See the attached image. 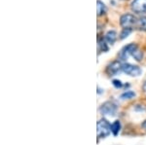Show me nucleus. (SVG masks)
<instances>
[{
	"mask_svg": "<svg viewBox=\"0 0 146 145\" xmlns=\"http://www.w3.org/2000/svg\"><path fill=\"white\" fill-rule=\"evenodd\" d=\"M98 128V138H105L111 134V125L106 119H101L96 124Z\"/></svg>",
	"mask_w": 146,
	"mask_h": 145,
	"instance_id": "obj_1",
	"label": "nucleus"
},
{
	"mask_svg": "<svg viewBox=\"0 0 146 145\" xmlns=\"http://www.w3.org/2000/svg\"><path fill=\"white\" fill-rule=\"evenodd\" d=\"M137 23V18L135 17L133 14H124L120 18V24L123 28H133L135 27Z\"/></svg>",
	"mask_w": 146,
	"mask_h": 145,
	"instance_id": "obj_2",
	"label": "nucleus"
},
{
	"mask_svg": "<svg viewBox=\"0 0 146 145\" xmlns=\"http://www.w3.org/2000/svg\"><path fill=\"white\" fill-rule=\"evenodd\" d=\"M117 107L116 103H114L113 101H106L104 103L101 104L100 107V111L102 115H108V116H114L117 112Z\"/></svg>",
	"mask_w": 146,
	"mask_h": 145,
	"instance_id": "obj_3",
	"label": "nucleus"
},
{
	"mask_svg": "<svg viewBox=\"0 0 146 145\" xmlns=\"http://www.w3.org/2000/svg\"><path fill=\"white\" fill-rule=\"evenodd\" d=\"M122 70H123V72H125L126 74H128L129 76H133V77L139 76L141 74V72H142V70H141L139 66L131 64H124L122 65Z\"/></svg>",
	"mask_w": 146,
	"mask_h": 145,
	"instance_id": "obj_4",
	"label": "nucleus"
},
{
	"mask_svg": "<svg viewBox=\"0 0 146 145\" xmlns=\"http://www.w3.org/2000/svg\"><path fill=\"white\" fill-rule=\"evenodd\" d=\"M136 48H137V45L135 43H131V44H129V45L125 46L124 48L122 49L121 52H120V58H121L122 60H127L129 56L133 55V51H135Z\"/></svg>",
	"mask_w": 146,
	"mask_h": 145,
	"instance_id": "obj_5",
	"label": "nucleus"
},
{
	"mask_svg": "<svg viewBox=\"0 0 146 145\" xmlns=\"http://www.w3.org/2000/svg\"><path fill=\"white\" fill-rule=\"evenodd\" d=\"M131 10L136 14L146 13V0H133L131 3Z\"/></svg>",
	"mask_w": 146,
	"mask_h": 145,
	"instance_id": "obj_6",
	"label": "nucleus"
},
{
	"mask_svg": "<svg viewBox=\"0 0 146 145\" xmlns=\"http://www.w3.org/2000/svg\"><path fill=\"white\" fill-rule=\"evenodd\" d=\"M122 64L119 60H114L111 64H109L106 67V72L108 75L110 76H114L116 75L118 72H120L122 70Z\"/></svg>",
	"mask_w": 146,
	"mask_h": 145,
	"instance_id": "obj_7",
	"label": "nucleus"
},
{
	"mask_svg": "<svg viewBox=\"0 0 146 145\" xmlns=\"http://www.w3.org/2000/svg\"><path fill=\"white\" fill-rule=\"evenodd\" d=\"M104 39L109 45H113L115 43V41L117 40V32L115 30H109L105 34Z\"/></svg>",
	"mask_w": 146,
	"mask_h": 145,
	"instance_id": "obj_8",
	"label": "nucleus"
},
{
	"mask_svg": "<svg viewBox=\"0 0 146 145\" xmlns=\"http://www.w3.org/2000/svg\"><path fill=\"white\" fill-rule=\"evenodd\" d=\"M98 52H107L109 50V47L107 45V42L105 41V39L100 38L98 41Z\"/></svg>",
	"mask_w": 146,
	"mask_h": 145,
	"instance_id": "obj_9",
	"label": "nucleus"
},
{
	"mask_svg": "<svg viewBox=\"0 0 146 145\" xmlns=\"http://www.w3.org/2000/svg\"><path fill=\"white\" fill-rule=\"evenodd\" d=\"M135 28L141 30V31H146V17H140L139 19H137Z\"/></svg>",
	"mask_w": 146,
	"mask_h": 145,
	"instance_id": "obj_10",
	"label": "nucleus"
},
{
	"mask_svg": "<svg viewBox=\"0 0 146 145\" xmlns=\"http://www.w3.org/2000/svg\"><path fill=\"white\" fill-rule=\"evenodd\" d=\"M96 3H98V5H96V12H98V16H101V15H103V14L106 13L107 8H106V6H105V4L103 3L101 0H98V1H96Z\"/></svg>",
	"mask_w": 146,
	"mask_h": 145,
	"instance_id": "obj_11",
	"label": "nucleus"
},
{
	"mask_svg": "<svg viewBox=\"0 0 146 145\" xmlns=\"http://www.w3.org/2000/svg\"><path fill=\"white\" fill-rule=\"evenodd\" d=\"M120 130H121V123H120L119 120H116L113 122V124L111 125V132L113 134V135H118Z\"/></svg>",
	"mask_w": 146,
	"mask_h": 145,
	"instance_id": "obj_12",
	"label": "nucleus"
},
{
	"mask_svg": "<svg viewBox=\"0 0 146 145\" xmlns=\"http://www.w3.org/2000/svg\"><path fill=\"white\" fill-rule=\"evenodd\" d=\"M131 57H133V58H135V60H137V62H140L141 60L143 58V53L142 51L139 50V48H136L135 51H133V55H131Z\"/></svg>",
	"mask_w": 146,
	"mask_h": 145,
	"instance_id": "obj_13",
	"label": "nucleus"
},
{
	"mask_svg": "<svg viewBox=\"0 0 146 145\" xmlns=\"http://www.w3.org/2000/svg\"><path fill=\"white\" fill-rule=\"evenodd\" d=\"M135 97V93L133 92V91H126V92L121 95L122 99H131Z\"/></svg>",
	"mask_w": 146,
	"mask_h": 145,
	"instance_id": "obj_14",
	"label": "nucleus"
},
{
	"mask_svg": "<svg viewBox=\"0 0 146 145\" xmlns=\"http://www.w3.org/2000/svg\"><path fill=\"white\" fill-rule=\"evenodd\" d=\"M131 28H123L122 30L121 34H120V39H125L127 38V37L129 36V34H131Z\"/></svg>",
	"mask_w": 146,
	"mask_h": 145,
	"instance_id": "obj_15",
	"label": "nucleus"
},
{
	"mask_svg": "<svg viewBox=\"0 0 146 145\" xmlns=\"http://www.w3.org/2000/svg\"><path fill=\"white\" fill-rule=\"evenodd\" d=\"M112 84H113V86H114L115 88H117V89H120V88L123 87V83H122V82L120 81V80H117V79L113 80Z\"/></svg>",
	"mask_w": 146,
	"mask_h": 145,
	"instance_id": "obj_16",
	"label": "nucleus"
},
{
	"mask_svg": "<svg viewBox=\"0 0 146 145\" xmlns=\"http://www.w3.org/2000/svg\"><path fill=\"white\" fill-rule=\"evenodd\" d=\"M141 127H142L143 128H144V130H146V120H145L144 122H143L142 124H141Z\"/></svg>",
	"mask_w": 146,
	"mask_h": 145,
	"instance_id": "obj_17",
	"label": "nucleus"
},
{
	"mask_svg": "<svg viewBox=\"0 0 146 145\" xmlns=\"http://www.w3.org/2000/svg\"><path fill=\"white\" fill-rule=\"evenodd\" d=\"M142 89H143V91L146 93V81L144 82V84H143V86H142Z\"/></svg>",
	"mask_w": 146,
	"mask_h": 145,
	"instance_id": "obj_18",
	"label": "nucleus"
}]
</instances>
